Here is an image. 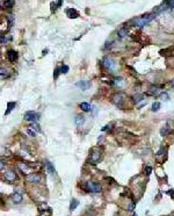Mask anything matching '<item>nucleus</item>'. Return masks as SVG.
Masks as SVG:
<instances>
[{"label": "nucleus", "instance_id": "obj_30", "mask_svg": "<svg viewBox=\"0 0 174 216\" xmlns=\"http://www.w3.org/2000/svg\"><path fill=\"white\" fill-rule=\"evenodd\" d=\"M161 98H163V100H168V94H167V93H163V94H161Z\"/></svg>", "mask_w": 174, "mask_h": 216}, {"label": "nucleus", "instance_id": "obj_15", "mask_svg": "<svg viewBox=\"0 0 174 216\" xmlns=\"http://www.w3.org/2000/svg\"><path fill=\"white\" fill-rule=\"evenodd\" d=\"M80 108H81L84 112H89V110H91V106H89V103H87V102L80 103Z\"/></svg>", "mask_w": 174, "mask_h": 216}, {"label": "nucleus", "instance_id": "obj_18", "mask_svg": "<svg viewBox=\"0 0 174 216\" xmlns=\"http://www.w3.org/2000/svg\"><path fill=\"white\" fill-rule=\"evenodd\" d=\"M26 134H27V135H29V136H31V137L36 136V131H35V130H33L31 128L26 129Z\"/></svg>", "mask_w": 174, "mask_h": 216}, {"label": "nucleus", "instance_id": "obj_16", "mask_svg": "<svg viewBox=\"0 0 174 216\" xmlns=\"http://www.w3.org/2000/svg\"><path fill=\"white\" fill-rule=\"evenodd\" d=\"M160 133H161V136H166L167 134L170 133V127H168V124L165 125V127L160 130Z\"/></svg>", "mask_w": 174, "mask_h": 216}, {"label": "nucleus", "instance_id": "obj_11", "mask_svg": "<svg viewBox=\"0 0 174 216\" xmlns=\"http://www.w3.org/2000/svg\"><path fill=\"white\" fill-rule=\"evenodd\" d=\"M12 200H13V202H15V203H21L22 202V195L20 193H14L12 195Z\"/></svg>", "mask_w": 174, "mask_h": 216}, {"label": "nucleus", "instance_id": "obj_32", "mask_svg": "<svg viewBox=\"0 0 174 216\" xmlns=\"http://www.w3.org/2000/svg\"><path fill=\"white\" fill-rule=\"evenodd\" d=\"M5 166V162L4 160H0V168H2Z\"/></svg>", "mask_w": 174, "mask_h": 216}, {"label": "nucleus", "instance_id": "obj_12", "mask_svg": "<svg viewBox=\"0 0 174 216\" xmlns=\"http://www.w3.org/2000/svg\"><path fill=\"white\" fill-rule=\"evenodd\" d=\"M66 14L68 15V18H78V15H79V13L76 9H67Z\"/></svg>", "mask_w": 174, "mask_h": 216}, {"label": "nucleus", "instance_id": "obj_31", "mask_svg": "<svg viewBox=\"0 0 174 216\" xmlns=\"http://www.w3.org/2000/svg\"><path fill=\"white\" fill-rule=\"evenodd\" d=\"M59 72H61V71H59L58 69H56V71H55V76H53V77H55V79H56L57 77H58V74H59Z\"/></svg>", "mask_w": 174, "mask_h": 216}, {"label": "nucleus", "instance_id": "obj_2", "mask_svg": "<svg viewBox=\"0 0 174 216\" xmlns=\"http://www.w3.org/2000/svg\"><path fill=\"white\" fill-rule=\"evenodd\" d=\"M86 188L88 192H92V193H100V192H101V185H100L99 182H95V181L87 182Z\"/></svg>", "mask_w": 174, "mask_h": 216}, {"label": "nucleus", "instance_id": "obj_10", "mask_svg": "<svg viewBox=\"0 0 174 216\" xmlns=\"http://www.w3.org/2000/svg\"><path fill=\"white\" fill-rule=\"evenodd\" d=\"M114 102L116 103L118 107H122V103H123V95L122 94L114 95Z\"/></svg>", "mask_w": 174, "mask_h": 216}, {"label": "nucleus", "instance_id": "obj_23", "mask_svg": "<svg viewBox=\"0 0 174 216\" xmlns=\"http://www.w3.org/2000/svg\"><path fill=\"white\" fill-rule=\"evenodd\" d=\"M128 33V30L125 29V28H122L121 30H118V35H120V37H123V36H125V34Z\"/></svg>", "mask_w": 174, "mask_h": 216}, {"label": "nucleus", "instance_id": "obj_28", "mask_svg": "<svg viewBox=\"0 0 174 216\" xmlns=\"http://www.w3.org/2000/svg\"><path fill=\"white\" fill-rule=\"evenodd\" d=\"M142 99H143V95H142V94L135 95V101H137V102H138V101H140Z\"/></svg>", "mask_w": 174, "mask_h": 216}, {"label": "nucleus", "instance_id": "obj_34", "mask_svg": "<svg viewBox=\"0 0 174 216\" xmlns=\"http://www.w3.org/2000/svg\"><path fill=\"white\" fill-rule=\"evenodd\" d=\"M133 216H137V215H136V214H133Z\"/></svg>", "mask_w": 174, "mask_h": 216}, {"label": "nucleus", "instance_id": "obj_21", "mask_svg": "<svg viewBox=\"0 0 174 216\" xmlns=\"http://www.w3.org/2000/svg\"><path fill=\"white\" fill-rule=\"evenodd\" d=\"M77 206H78V201H77V200H72L71 201V205H70V209H71V210H74V209L77 208Z\"/></svg>", "mask_w": 174, "mask_h": 216}, {"label": "nucleus", "instance_id": "obj_17", "mask_svg": "<svg viewBox=\"0 0 174 216\" xmlns=\"http://www.w3.org/2000/svg\"><path fill=\"white\" fill-rule=\"evenodd\" d=\"M30 128L33 129V130H35L36 133H38V131H41V129H40V125H38L37 123H35V122H31Z\"/></svg>", "mask_w": 174, "mask_h": 216}, {"label": "nucleus", "instance_id": "obj_4", "mask_svg": "<svg viewBox=\"0 0 174 216\" xmlns=\"http://www.w3.org/2000/svg\"><path fill=\"white\" fill-rule=\"evenodd\" d=\"M24 119L27 121H30V122H37L38 119H40V115L35 112H27L24 114Z\"/></svg>", "mask_w": 174, "mask_h": 216}, {"label": "nucleus", "instance_id": "obj_13", "mask_svg": "<svg viewBox=\"0 0 174 216\" xmlns=\"http://www.w3.org/2000/svg\"><path fill=\"white\" fill-rule=\"evenodd\" d=\"M16 58H18V53H16L15 51H9V52H8V59L11 62L14 63V62L16 61Z\"/></svg>", "mask_w": 174, "mask_h": 216}, {"label": "nucleus", "instance_id": "obj_33", "mask_svg": "<svg viewBox=\"0 0 174 216\" xmlns=\"http://www.w3.org/2000/svg\"><path fill=\"white\" fill-rule=\"evenodd\" d=\"M172 86H173V87H174V80H173V81H172Z\"/></svg>", "mask_w": 174, "mask_h": 216}, {"label": "nucleus", "instance_id": "obj_24", "mask_svg": "<svg viewBox=\"0 0 174 216\" xmlns=\"http://www.w3.org/2000/svg\"><path fill=\"white\" fill-rule=\"evenodd\" d=\"M115 84L122 86V85H123V79H122V78H116V79H115Z\"/></svg>", "mask_w": 174, "mask_h": 216}, {"label": "nucleus", "instance_id": "obj_6", "mask_svg": "<svg viewBox=\"0 0 174 216\" xmlns=\"http://www.w3.org/2000/svg\"><path fill=\"white\" fill-rule=\"evenodd\" d=\"M18 167H19V170L22 172V173H24V174H30L31 171H33V167L29 166L28 164H23V163H20L19 165H18Z\"/></svg>", "mask_w": 174, "mask_h": 216}, {"label": "nucleus", "instance_id": "obj_8", "mask_svg": "<svg viewBox=\"0 0 174 216\" xmlns=\"http://www.w3.org/2000/svg\"><path fill=\"white\" fill-rule=\"evenodd\" d=\"M5 177H6V179H7L8 181H15L16 180V173L14 172V171H12V170H7L6 171V173H5Z\"/></svg>", "mask_w": 174, "mask_h": 216}, {"label": "nucleus", "instance_id": "obj_27", "mask_svg": "<svg viewBox=\"0 0 174 216\" xmlns=\"http://www.w3.org/2000/svg\"><path fill=\"white\" fill-rule=\"evenodd\" d=\"M67 71H68V66H66V65H64V66L61 69L62 73H67Z\"/></svg>", "mask_w": 174, "mask_h": 216}, {"label": "nucleus", "instance_id": "obj_7", "mask_svg": "<svg viewBox=\"0 0 174 216\" xmlns=\"http://www.w3.org/2000/svg\"><path fill=\"white\" fill-rule=\"evenodd\" d=\"M103 64H105V66H106L107 69H109V70H115V68H116V62L114 61V59H111V58H105V62H103Z\"/></svg>", "mask_w": 174, "mask_h": 216}, {"label": "nucleus", "instance_id": "obj_25", "mask_svg": "<svg viewBox=\"0 0 174 216\" xmlns=\"http://www.w3.org/2000/svg\"><path fill=\"white\" fill-rule=\"evenodd\" d=\"M15 106V103L14 102H11V103H8V109H7V112H6V114H8L9 113V112H11L12 109H13V108H12V107H14Z\"/></svg>", "mask_w": 174, "mask_h": 216}, {"label": "nucleus", "instance_id": "obj_14", "mask_svg": "<svg viewBox=\"0 0 174 216\" xmlns=\"http://www.w3.org/2000/svg\"><path fill=\"white\" fill-rule=\"evenodd\" d=\"M74 122H76V124L78 125V127H80V125L85 122V118H84V116L78 115V116H76V119H74Z\"/></svg>", "mask_w": 174, "mask_h": 216}, {"label": "nucleus", "instance_id": "obj_22", "mask_svg": "<svg viewBox=\"0 0 174 216\" xmlns=\"http://www.w3.org/2000/svg\"><path fill=\"white\" fill-rule=\"evenodd\" d=\"M159 107H160V103L154 102L153 105H152V112H157V110H159Z\"/></svg>", "mask_w": 174, "mask_h": 216}, {"label": "nucleus", "instance_id": "obj_1", "mask_svg": "<svg viewBox=\"0 0 174 216\" xmlns=\"http://www.w3.org/2000/svg\"><path fill=\"white\" fill-rule=\"evenodd\" d=\"M154 16L153 14H148V15H143V16H140V18H138V19L136 20V26L137 27H143L145 26L146 23H149L151 20L154 19Z\"/></svg>", "mask_w": 174, "mask_h": 216}, {"label": "nucleus", "instance_id": "obj_20", "mask_svg": "<svg viewBox=\"0 0 174 216\" xmlns=\"http://www.w3.org/2000/svg\"><path fill=\"white\" fill-rule=\"evenodd\" d=\"M45 166L48 167V170H49V172L50 173H55V168H53V166H52V164L50 163V162H46V164H45Z\"/></svg>", "mask_w": 174, "mask_h": 216}, {"label": "nucleus", "instance_id": "obj_29", "mask_svg": "<svg viewBox=\"0 0 174 216\" xmlns=\"http://www.w3.org/2000/svg\"><path fill=\"white\" fill-rule=\"evenodd\" d=\"M151 172H152V167L151 166H146V167H145V173H146V174H150Z\"/></svg>", "mask_w": 174, "mask_h": 216}, {"label": "nucleus", "instance_id": "obj_3", "mask_svg": "<svg viewBox=\"0 0 174 216\" xmlns=\"http://www.w3.org/2000/svg\"><path fill=\"white\" fill-rule=\"evenodd\" d=\"M100 158H101V152H100V150H99V149H93V151H92L91 156H89V162H91L93 165H95V164L100 160Z\"/></svg>", "mask_w": 174, "mask_h": 216}, {"label": "nucleus", "instance_id": "obj_19", "mask_svg": "<svg viewBox=\"0 0 174 216\" xmlns=\"http://www.w3.org/2000/svg\"><path fill=\"white\" fill-rule=\"evenodd\" d=\"M2 5H5V6H2V7H5V8H12V6H13V1H12V0H7V1H4Z\"/></svg>", "mask_w": 174, "mask_h": 216}, {"label": "nucleus", "instance_id": "obj_5", "mask_svg": "<svg viewBox=\"0 0 174 216\" xmlns=\"http://www.w3.org/2000/svg\"><path fill=\"white\" fill-rule=\"evenodd\" d=\"M27 181L31 182V184H38L41 181V175L37 173H30V174L27 175Z\"/></svg>", "mask_w": 174, "mask_h": 216}, {"label": "nucleus", "instance_id": "obj_26", "mask_svg": "<svg viewBox=\"0 0 174 216\" xmlns=\"http://www.w3.org/2000/svg\"><path fill=\"white\" fill-rule=\"evenodd\" d=\"M8 74V71L5 70V69H0V76H7Z\"/></svg>", "mask_w": 174, "mask_h": 216}, {"label": "nucleus", "instance_id": "obj_9", "mask_svg": "<svg viewBox=\"0 0 174 216\" xmlns=\"http://www.w3.org/2000/svg\"><path fill=\"white\" fill-rule=\"evenodd\" d=\"M89 86H91V81H88V80H81V81H79V83H77V87L81 88L83 91L88 90Z\"/></svg>", "mask_w": 174, "mask_h": 216}]
</instances>
